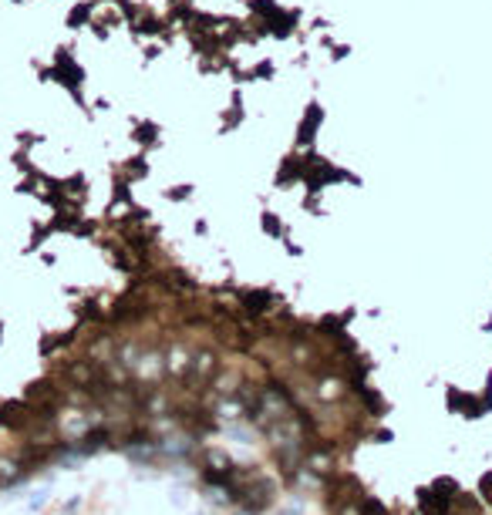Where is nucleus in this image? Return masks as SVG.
I'll list each match as a JSON object with an SVG mask.
<instances>
[{"label":"nucleus","instance_id":"obj_3","mask_svg":"<svg viewBox=\"0 0 492 515\" xmlns=\"http://www.w3.org/2000/svg\"><path fill=\"white\" fill-rule=\"evenodd\" d=\"M479 492L486 495V502L492 505V475H482V481H479Z\"/></svg>","mask_w":492,"mask_h":515},{"label":"nucleus","instance_id":"obj_2","mask_svg":"<svg viewBox=\"0 0 492 515\" xmlns=\"http://www.w3.org/2000/svg\"><path fill=\"white\" fill-rule=\"evenodd\" d=\"M458 499V512L462 515H479V502L472 495H455Z\"/></svg>","mask_w":492,"mask_h":515},{"label":"nucleus","instance_id":"obj_4","mask_svg":"<svg viewBox=\"0 0 492 515\" xmlns=\"http://www.w3.org/2000/svg\"><path fill=\"white\" fill-rule=\"evenodd\" d=\"M277 515H300V509H280Z\"/></svg>","mask_w":492,"mask_h":515},{"label":"nucleus","instance_id":"obj_1","mask_svg":"<svg viewBox=\"0 0 492 515\" xmlns=\"http://www.w3.org/2000/svg\"><path fill=\"white\" fill-rule=\"evenodd\" d=\"M358 509H361V515H388V509H384L378 499H361Z\"/></svg>","mask_w":492,"mask_h":515}]
</instances>
